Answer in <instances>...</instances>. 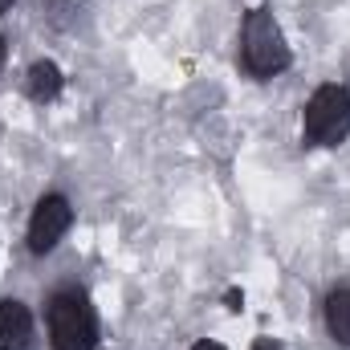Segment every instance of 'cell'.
<instances>
[{
	"label": "cell",
	"instance_id": "6",
	"mask_svg": "<svg viewBox=\"0 0 350 350\" xmlns=\"http://www.w3.org/2000/svg\"><path fill=\"white\" fill-rule=\"evenodd\" d=\"M62 70L53 66V62H37L33 70H29V78H25V90H29V98L33 102H53L57 94H62Z\"/></svg>",
	"mask_w": 350,
	"mask_h": 350
},
{
	"label": "cell",
	"instance_id": "8",
	"mask_svg": "<svg viewBox=\"0 0 350 350\" xmlns=\"http://www.w3.org/2000/svg\"><path fill=\"white\" fill-rule=\"evenodd\" d=\"M191 350H224V347H220V342H196Z\"/></svg>",
	"mask_w": 350,
	"mask_h": 350
},
{
	"label": "cell",
	"instance_id": "10",
	"mask_svg": "<svg viewBox=\"0 0 350 350\" xmlns=\"http://www.w3.org/2000/svg\"><path fill=\"white\" fill-rule=\"evenodd\" d=\"M0 66H4V37H0Z\"/></svg>",
	"mask_w": 350,
	"mask_h": 350
},
{
	"label": "cell",
	"instance_id": "9",
	"mask_svg": "<svg viewBox=\"0 0 350 350\" xmlns=\"http://www.w3.org/2000/svg\"><path fill=\"white\" fill-rule=\"evenodd\" d=\"M253 350H281V347H277V342H257Z\"/></svg>",
	"mask_w": 350,
	"mask_h": 350
},
{
	"label": "cell",
	"instance_id": "7",
	"mask_svg": "<svg viewBox=\"0 0 350 350\" xmlns=\"http://www.w3.org/2000/svg\"><path fill=\"white\" fill-rule=\"evenodd\" d=\"M326 330H330L334 342L350 347V293L347 289H338V293L326 297Z\"/></svg>",
	"mask_w": 350,
	"mask_h": 350
},
{
	"label": "cell",
	"instance_id": "5",
	"mask_svg": "<svg viewBox=\"0 0 350 350\" xmlns=\"http://www.w3.org/2000/svg\"><path fill=\"white\" fill-rule=\"evenodd\" d=\"M33 338V314L29 306L4 297L0 301V350H25Z\"/></svg>",
	"mask_w": 350,
	"mask_h": 350
},
{
	"label": "cell",
	"instance_id": "3",
	"mask_svg": "<svg viewBox=\"0 0 350 350\" xmlns=\"http://www.w3.org/2000/svg\"><path fill=\"white\" fill-rule=\"evenodd\" d=\"M301 131L314 147H338L350 135V90L347 86H322L306 102Z\"/></svg>",
	"mask_w": 350,
	"mask_h": 350
},
{
	"label": "cell",
	"instance_id": "11",
	"mask_svg": "<svg viewBox=\"0 0 350 350\" xmlns=\"http://www.w3.org/2000/svg\"><path fill=\"white\" fill-rule=\"evenodd\" d=\"M8 4H12V0H0V12H4V8H8Z\"/></svg>",
	"mask_w": 350,
	"mask_h": 350
},
{
	"label": "cell",
	"instance_id": "1",
	"mask_svg": "<svg viewBox=\"0 0 350 350\" xmlns=\"http://www.w3.org/2000/svg\"><path fill=\"white\" fill-rule=\"evenodd\" d=\"M241 62L253 78H277L289 66V45L269 8H253L241 25Z\"/></svg>",
	"mask_w": 350,
	"mask_h": 350
},
{
	"label": "cell",
	"instance_id": "2",
	"mask_svg": "<svg viewBox=\"0 0 350 350\" xmlns=\"http://www.w3.org/2000/svg\"><path fill=\"white\" fill-rule=\"evenodd\" d=\"M49 334L53 350H94L98 342V318L82 289H62L49 301Z\"/></svg>",
	"mask_w": 350,
	"mask_h": 350
},
{
	"label": "cell",
	"instance_id": "4",
	"mask_svg": "<svg viewBox=\"0 0 350 350\" xmlns=\"http://www.w3.org/2000/svg\"><path fill=\"white\" fill-rule=\"evenodd\" d=\"M74 224V208L66 196H45L37 208H33V220H29V249L33 253H49L57 249V241L70 232Z\"/></svg>",
	"mask_w": 350,
	"mask_h": 350
}]
</instances>
